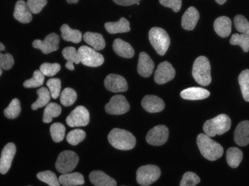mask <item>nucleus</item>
Here are the masks:
<instances>
[{"label":"nucleus","mask_w":249,"mask_h":186,"mask_svg":"<svg viewBox=\"0 0 249 186\" xmlns=\"http://www.w3.org/2000/svg\"><path fill=\"white\" fill-rule=\"evenodd\" d=\"M197 145L202 155L211 161L219 159L224 154L223 147L206 134L200 133L198 135L197 137Z\"/></svg>","instance_id":"obj_1"},{"label":"nucleus","mask_w":249,"mask_h":186,"mask_svg":"<svg viewBox=\"0 0 249 186\" xmlns=\"http://www.w3.org/2000/svg\"><path fill=\"white\" fill-rule=\"evenodd\" d=\"M108 141L112 146L121 151L133 149L136 139L131 133L120 128H114L108 135Z\"/></svg>","instance_id":"obj_2"},{"label":"nucleus","mask_w":249,"mask_h":186,"mask_svg":"<svg viewBox=\"0 0 249 186\" xmlns=\"http://www.w3.org/2000/svg\"><path fill=\"white\" fill-rule=\"evenodd\" d=\"M231 120L227 115L221 114L206 121L203 125V131L209 137L221 135L230 130Z\"/></svg>","instance_id":"obj_3"},{"label":"nucleus","mask_w":249,"mask_h":186,"mask_svg":"<svg viewBox=\"0 0 249 186\" xmlns=\"http://www.w3.org/2000/svg\"><path fill=\"white\" fill-rule=\"evenodd\" d=\"M192 75L197 83L208 86L212 83L211 64L207 57L200 56L196 59L193 66Z\"/></svg>","instance_id":"obj_4"},{"label":"nucleus","mask_w":249,"mask_h":186,"mask_svg":"<svg viewBox=\"0 0 249 186\" xmlns=\"http://www.w3.org/2000/svg\"><path fill=\"white\" fill-rule=\"evenodd\" d=\"M148 38L158 54L162 56L166 53L171 40L165 30L160 27H153L150 30Z\"/></svg>","instance_id":"obj_5"},{"label":"nucleus","mask_w":249,"mask_h":186,"mask_svg":"<svg viewBox=\"0 0 249 186\" xmlns=\"http://www.w3.org/2000/svg\"><path fill=\"white\" fill-rule=\"evenodd\" d=\"M160 169L154 165L141 166L136 173V180L140 185L147 186L151 185L160 178Z\"/></svg>","instance_id":"obj_6"},{"label":"nucleus","mask_w":249,"mask_h":186,"mask_svg":"<svg viewBox=\"0 0 249 186\" xmlns=\"http://www.w3.org/2000/svg\"><path fill=\"white\" fill-rule=\"evenodd\" d=\"M79 157L73 151H65L58 155L55 163V168L60 173L72 172L77 166Z\"/></svg>","instance_id":"obj_7"},{"label":"nucleus","mask_w":249,"mask_h":186,"mask_svg":"<svg viewBox=\"0 0 249 186\" xmlns=\"http://www.w3.org/2000/svg\"><path fill=\"white\" fill-rule=\"evenodd\" d=\"M77 52L80 55V61L84 66L96 68L101 66L104 63L105 60L103 54L89 47L83 45L79 48Z\"/></svg>","instance_id":"obj_8"},{"label":"nucleus","mask_w":249,"mask_h":186,"mask_svg":"<svg viewBox=\"0 0 249 186\" xmlns=\"http://www.w3.org/2000/svg\"><path fill=\"white\" fill-rule=\"evenodd\" d=\"M89 122V112L83 105L76 107L66 118L67 124L71 128L87 126Z\"/></svg>","instance_id":"obj_9"},{"label":"nucleus","mask_w":249,"mask_h":186,"mask_svg":"<svg viewBox=\"0 0 249 186\" xmlns=\"http://www.w3.org/2000/svg\"><path fill=\"white\" fill-rule=\"evenodd\" d=\"M106 113L110 115H123L130 110V104L124 95H117L112 97L110 102L106 104Z\"/></svg>","instance_id":"obj_10"},{"label":"nucleus","mask_w":249,"mask_h":186,"mask_svg":"<svg viewBox=\"0 0 249 186\" xmlns=\"http://www.w3.org/2000/svg\"><path fill=\"white\" fill-rule=\"evenodd\" d=\"M169 131L166 126L158 125L150 130L146 135V141L152 146H162L166 143Z\"/></svg>","instance_id":"obj_11"},{"label":"nucleus","mask_w":249,"mask_h":186,"mask_svg":"<svg viewBox=\"0 0 249 186\" xmlns=\"http://www.w3.org/2000/svg\"><path fill=\"white\" fill-rule=\"evenodd\" d=\"M60 37L55 33H51L46 36L43 41L36 40L33 42L34 48L40 50L44 54H48L59 49Z\"/></svg>","instance_id":"obj_12"},{"label":"nucleus","mask_w":249,"mask_h":186,"mask_svg":"<svg viewBox=\"0 0 249 186\" xmlns=\"http://www.w3.org/2000/svg\"><path fill=\"white\" fill-rule=\"evenodd\" d=\"M176 70L171 63L165 61L160 63L155 72L154 80L157 84L162 85L175 78Z\"/></svg>","instance_id":"obj_13"},{"label":"nucleus","mask_w":249,"mask_h":186,"mask_svg":"<svg viewBox=\"0 0 249 186\" xmlns=\"http://www.w3.org/2000/svg\"><path fill=\"white\" fill-rule=\"evenodd\" d=\"M105 87L112 93H124L128 88L127 81L124 77L116 74H110L104 81Z\"/></svg>","instance_id":"obj_14"},{"label":"nucleus","mask_w":249,"mask_h":186,"mask_svg":"<svg viewBox=\"0 0 249 186\" xmlns=\"http://www.w3.org/2000/svg\"><path fill=\"white\" fill-rule=\"evenodd\" d=\"M16 153V146L13 143H7L1 151L0 158V173L5 174L11 168L12 162Z\"/></svg>","instance_id":"obj_15"},{"label":"nucleus","mask_w":249,"mask_h":186,"mask_svg":"<svg viewBox=\"0 0 249 186\" xmlns=\"http://www.w3.org/2000/svg\"><path fill=\"white\" fill-rule=\"evenodd\" d=\"M30 7L24 0H19L15 4L14 17L21 23L27 24L31 22L33 15Z\"/></svg>","instance_id":"obj_16"},{"label":"nucleus","mask_w":249,"mask_h":186,"mask_svg":"<svg viewBox=\"0 0 249 186\" xmlns=\"http://www.w3.org/2000/svg\"><path fill=\"white\" fill-rule=\"evenodd\" d=\"M142 107L150 113L161 112L165 108V103L161 98L156 95H146L141 102Z\"/></svg>","instance_id":"obj_17"},{"label":"nucleus","mask_w":249,"mask_h":186,"mask_svg":"<svg viewBox=\"0 0 249 186\" xmlns=\"http://www.w3.org/2000/svg\"><path fill=\"white\" fill-rule=\"evenodd\" d=\"M154 63L148 54L145 52L140 53L138 60V72L143 78H148L152 75L154 69Z\"/></svg>","instance_id":"obj_18"},{"label":"nucleus","mask_w":249,"mask_h":186,"mask_svg":"<svg viewBox=\"0 0 249 186\" xmlns=\"http://www.w3.org/2000/svg\"><path fill=\"white\" fill-rule=\"evenodd\" d=\"M234 140L240 146L249 144V121L244 120L237 125L234 131Z\"/></svg>","instance_id":"obj_19"},{"label":"nucleus","mask_w":249,"mask_h":186,"mask_svg":"<svg viewBox=\"0 0 249 186\" xmlns=\"http://www.w3.org/2000/svg\"><path fill=\"white\" fill-rule=\"evenodd\" d=\"M200 15L198 10L194 7H190L182 17L181 25L184 30H193L196 26Z\"/></svg>","instance_id":"obj_20"},{"label":"nucleus","mask_w":249,"mask_h":186,"mask_svg":"<svg viewBox=\"0 0 249 186\" xmlns=\"http://www.w3.org/2000/svg\"><path fill=\"white\" fill-rule=\"evenodd\" d=\"M180 96L183 99L189 101H200L204 100L210 96V92L202 87H188L182 90Z\"/></svg>","instance_id":"obj_21"},{"label":"nucleus","mask_w":249,"mask_h":186,"mask_svg":"<svg viewBox=\"0 0 249 186\" xmlns=\"http://www.w3.org/2000/svg\"><path fill=\"white\" fill-rule=\"evenodd\" d=\"M89 181L96 186H117L116 181L106 175L104 172L100 171V170H95V171L91 172L89 175Z\"/></svg>","instance_id":"obj_22"},{"label":"nucleus","mask_w":249,"mask_h":186,"mask_svg":"<svg viewBox=\"0 0 249 186\" xmlns=\"http://www.w3.org/2000/svg\"><path fill=\"white\" fill-rule=\"evenodd\" d=\"M231 20L228 17L222 16L217 18L214 22L213 27L215 33L221 37H229L231 33Z\"/></svg>","instance_id":"obj_23"},{"label":"nucleus","mask_w":249,"mask_h":186,"mask_svg":"<svg viewBox=\"0 0 249 186\" xmlns=\"http://www.w3.org/2000/svg\"><path fill=\"white\" fill-rule=\"evenodd\" d=\"M112 48L115 53L120 57H124V58H132L134 56L135 51L133 47L128 42H124L121 39L118 38L114 40Z\"/></svg>","instance_id":"obj_24"},{"label":"nucleus","mask_w":249,"mask_h":186,"mask_svg":"<svg viewBox=\"0 0 249 186\" xmlns=\"http://www.w3.org/2000/svg\"><path fill=\"white\" fill-rule=\"evenodd\" d=\"M83 40L97 51H102L106 47L104 37L99 33L87 32L83 34Z\"/></svg>","instance_id":"obj_25"},{"label":"nucleus","mask_w":249,"mask_h":186,"mask_svg":"<svg viewBox=\"0 0 249 186\" xmlns=\"http://www.w3.org/2000/svg\"><path fill=\"white\" fill-rule=\"evenodd\" d=\"M105 28L110 34L128 33L130 31V22L124 17H121L118 22H106Z\"/></svg>","instance_id":"obj_26"},{"label":"nucleus","mask_w":249,"mask_h":186,"mask_svg":"<svg viewBox=\"0 0 249 186\" xmlns=\"http://www.w3.org/2000/svg\"><path fill=\"white\" fill-rule=\"evenodd\" d=\"M59 181L64 186H82L85 184L84 177L80 173H63L59 177Z\"/></svg>","instance_id":"obj_27"},{"label":"nucleus","mask_w":249,"mask_h":186,"mask_svg":"<svg viewBox=\"0 0 249 186\" xmlns=\"http://www.w3.org/2000/svg\"><path fill=\"white\" fill-rule=\"evenodd\" d=\"M60 31L62 39L67 42H72L75 44L80 43L83 38V34L80 30L71 29L66 24L62 25Z\"/></svg>","instance_id":"obj_28"},{"label":"nucleus","mask_w":249,"mask_h":186,"mask_svg":"<svg viewBox=\"0 0 249 186\" xmlns=\"http://www.w3.org/2000/svg\"><path fill=\"white\" fill-rule=\"evenodd\" d=\"M243 159V152L238 148H230L226 152V160L229 166L236 169L239 166Z\"/></svg>","instance_id":"obj_29"},{"label":"nucleus","mask_w":249,"mask_h":186,"mask_svg":"<svg viewBox=\"0 0 249 186\" xmlns=\"http://www.w3.org/2000/svg\"><path fill=\"white\" fill-rule=\"evenodd\" d=\"M62 108L58 104L51 102L48 104L44 110L43 122L45 123H50L53 120V118H57L61 114Z\"/></svg>","instance_id":"obj_30"},{"label":"nucleus","mask_w":249,"mask_h":186,"mask_svg":"<svg viewBox=\"0 0 249 186\" xmlns=\"http://www.w3.org/2000/svg\"><path fill=\"white\" fill-rule=\"evenodd\" d=\"M38 99L32 105V109L33 110H37L39 107L45 106L49 104L50 99H51V94L46 87H43L39 88L37 91Z\"/></svg>","instance_id":"obj_31"},{"label":"nucleus","mask_w":249,"mask_h":186,"mask_svg":"<svg viewBox=\"0 0 249 186\" xmlns=\"http://www.w3.org/2000/svg\"><path fill=\"white\" fill-rule=\"evenodd\" d=\"M238 83L243 98L247 102H249V69H245L241 72L238 76Z\"/></svg>","instance_id":"obj_32"},{"label":"nucleus","mask_w":249,"mask_h":186,"mask_svg":"<svg viewBox=\"0 0 249 186\" xmlns=\"http://www.w3.org/2000/svg\"><path fill=\"white\" fill-rule=\"evenodd\" d=\"M77 98V93L75 90L71 87H67L60 94V102L64 106H71L75 103Z\"/></svg>","instance_id":"obj_33"},{"label":"nucleus","mask_w":249,"mask_h":186,"mask_svg":"<svg viewBox=\"0 0 249 186\" xmlns=\"http://www.w3.org/2000/svg\"><path fill=\"white\" fill-rule=\"evenodd\" d=\"M65 127L60 122H54L50 126V131L53 141L60 143L65 135Z\"/></svg>","instance_id":"obj_34"},{"label":"nucleus","mask_w":249,"mask_h":186,"mask_svg":"<svg viewBox=\"0 0 249 186\" xmlns=\"http://www.w3.org/2000/svg\"><path fill=\"white\" fill-rule=\"evenodd\" d=\"M21 112L20 102L18 98H15L10 102L9 106L4 109V115L9 119H15L19 116Z\"/></svg>","instance_id":"obj_35"},{"label":"nucleus","mask_w":249,"mask_h":186,"mask_svg":"<svg viewBox=\"0 0 249 186\" xmlns=\"http://www.w3.org/2000/svg\"><path fill=\"white\" fill-rule=\"evenodd\" d=\"M37 178L42 182L45 183L50 186H60V183L57 175L50 170L40 172L37 173Z\"/></svg>","instance_id":"obj_36"},{"label":"nucleus","mask_w":249,"mask_h":186,"mask_svg":"<svg viewBox=\"0 0 249 186\" xmlns=\"http://www.w3.org/2000/svg\"><path fill=\"white\" fill-rule=\"evenodd\" d=\"M44 80H45V75H43L40 70H36L33 73V78L26 80L23 85L26 88L40 87L43 85Z\"/></svg>","instance_id":"obj_37"},{"label":"nucleus","mask_w":249,"mask_h":186,"mask_svg":"<svg viewBox=\"0 0 249 186\" xmlns=\"http://www.w3.org/2000/svg\"><path fill=\"white\" fill-rule=\"evenodd\" d=\"M230 43L233 45H239L244 52L249 51V37L244 34H233L230 40Z\"/></svg>","instance_id":"obj_38"},{"label":"nucleus","mask_w":249,"mask_h":186,"mask_svg":"<svg viewBox=\"0 0 249 186\" xmlns=\"http://www.w3.org/2000/svg\"><path fill=\"white\" fill-rule=\"evenodd\" d=\"M86 137V134L84 131L81 129H75L68 133L67 135V141L72 146H76L83 141Z\"/></svg>","instance_id":"obj_39"},{"label":"nucleus","mask_w":249,"mask_h":186,"mask_svg":"<svg viewBox=\"0 0 249 186\" xmlns=\"http://www.w3.org/2000/svg\"><path fill=\"white\" fill-rule=\"evenodd\" d=\"M234 25L237 30L249 37V22L243 15H236L234 18Z\"/></svg>","instance_id":"obj_40"},{"label":"nucleus","mask_w":249,"mask_h":186,"mask_svg":"<svg viewBox=\"0 0 249 186\" xmlns=\"http://www.w3.org/2000/svg\"><path fill=\"white\" fill-rule=\"evenodd\" d=\"M61 69V66L58 63H45L39 67V70L45 76L53 77Z\"/></svg>","instance_id":"obj_41"},{"label":"nucleus","mask_w":249,"mask_h":186,"mask_svg":"<svg viewBox=\"0 0 249 186\" xmlns=\"http://www.w3.org/2000/svg\"><path fill=\"white\" fill-rule=\"evenodd\" d=\"M62 55L68 62H72L77 65L81 63L78 52H77L75 48L73 47H68V48H64L62 51Z\"/></svg>","instance_id":"obj_42"},{"label":"nucleus","mask_w":249,"mask_h":186,"mask_svg":"<svg viewBox=\"0 0 249 186\" xmlns=\"http://www.w3.org/2000/svg\"><path fill=\"white\" fill-rule=\"evenodd\" d=\"M47 86L49 87L50 94L53 99L59 98L61 90V80L59 78H52L47 82Z\"/></svg>","instance_id":"obj_43"},{"label":"nucleus","mask_w":249,"mask_h":186,"mask_svg":"<svg viewBox=\"0 0 249 186\" xmlns=\"http://www.w3.org/2000/svg\"><path fill=\"white\" fill-rule=\"evenodd\" d=\"M200 179L196 174L192 172H187L183 175L180 181V186H195L199 184Z\"/></svg>","instance_id":"obj_44"},{"label":"nucleus","mask_w":249,"mask_h":186,"mask_svg":"<svg viewBox=\"0 0 249 186\" xmlns=\"http://www.w3.org/2000/svg\"><path fill=\"white\" fill-rule=\"evenodd\" d=\"M47 0H27V4L33 14H38L45 7Z\"/></svg>","instance_id":"obj_45"},{"label":"nucleus","mask_w":249,"mask_h":186,"mask_svg":"<svg viewBox=\"0 0 249 186\" xmlns=\"http://www.w3.org/2000/svg\"><path fill=\"white\" fill-rule=\"evenodd\" d=\"M14 63H15V60L12 54H0V67L1 69L9 70L13 68Z\"/></svg>","instance_id":"obj_46"},{"label":"nucleus","mask_w":249,"mask_h":186,"mask_svg":"<svg viewBox=\"0 0 249 186\" xmlns=\"http://www.w3.org/2000/svg\"><path fill=\"white\" fill-rule=\"evenodd\" d=\"M164 7H170L175 13H178L181 9L182 0H159Z\"/></svg>","instance_id":"obj_47"},{"label":"nucleus","mask_w":249,"mask_h":186,"mask_svg":"<svg viewBox=\"0 0 249 186\" xmlns=\"http://www.w3.org/2000/svg\"><path fill=\"white\" fill-rule=\"evenodd\" d=\"M141 0H113L117 4L122 6H130L137 4Z\"/></svg>","instance_id":"obj_48"},{"label":"nucleus","mask_w":249,"mask_h":186,"mask_svg":"<svg viewBox=\"0 0 249 186\" xmlns=\"http://www.w3.org/2000/svg\"><path fill=\"white\" fill-rule=\"evenodd\" d=\"M73 64L74 63H72V62H67L66 65H65V67H66L67 69L72 71L75 69V67H74Z\"/></svg>","instance_id":"obj_49"},{"label":"nucleus","mask_w":249,"mask_h":186,"mask_svg":"<svg viewBox=\"0 0 249 186\" xmlns=\"http://www.w3.org/2000/svg\"><path fill=\"white\" fill-rule=\"evenodd\" d=\"M79 0H67L69 4H76V3L78 2Z\"/></svg>","instance_id":"obj_50"},{"label":"nucleus","mask_w":249,"mask_h":186,"mask_svg":"<svg viewBox=\"0 0 249 186\" xmlns=\"http://www.w3.org/2000/svg\"><path fill=\"white\" fill-rule=\"evenodd\" d=\"M215 1L219 4H224V3L226 2V0H215Z\"/></svg>","instance_id":"obj_51"},{"label":"nucleus","mask_w":249,"mask_h":186,"mask_svg":"<svg viewBox=\"0 0 249 186\" xmlns=\"http://www.w3.org/2000/svg\"><path fill=\"white\" fill-rule=\"evenodd\" d=\"M0 50H1V51H4V50H5V48H4V45H3L2 43H0Z\"/></svg>","instance_id":"obj_52"},{"label":"nucleus","mask_w":249,"mask_h":186,"mask_svg":"<svg viewBox=\"0 0 249 186\" xmlns=\"http://www.w3.org/2000/svg\"><path fill=\"white\" fill-rule=\"evenodd\" d=\"M2 69L1 68V69H0V76H1V75H2Z\"/></svg>","instance_id":"obj_53"}]
</instances>
